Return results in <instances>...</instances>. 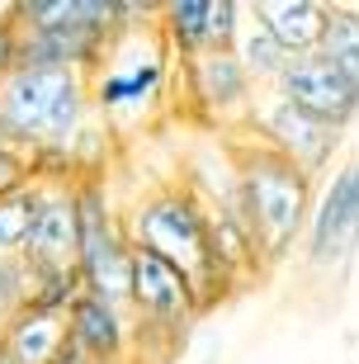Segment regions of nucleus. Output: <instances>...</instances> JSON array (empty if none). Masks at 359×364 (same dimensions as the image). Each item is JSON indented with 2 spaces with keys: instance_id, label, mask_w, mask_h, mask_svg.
I'll return each instance as SVG.
<instances>
[{
  "instance_id": "1",
  "label": "nucleus",
  "mask_w": 359,
  "mask_h": 364,
  "mask_svg": "<svg viewBox=\"0 0 359 364\" xmlns=\"http://www.w3.org/2000/svg\"><path fill=\"white\" fill-rule=\"evenodd\" d=\"M123 232H128L133 251H151V256H161L166 265H175V270L185 274L194 298H199L203 317L237 294L241 279L213 260V223H208V208L199 203V194L185 180L137 194L123 208Z\"/></svg>"
},
{
  "instance_id": "2",
  "label": "nucleus",
  "mask_w": 359,
  "mask_h": 364,
  "mask_svg": "<svg viewBox=\"0 0 359 364\" xmlns=\"http://www.w3.org/2000/svg\"><path fill=\"white\" fill-rule=\"evenodd\" d=\"M95 123L90 76L14 67L0 85V142L28 156L33 171L53 166Z\"/></svg>"
},
{
  "instance_id": "3",
  "label": "nucleus",
  "mask_w": 359,
  "mask_h": 364,
  "mask_svg": "<svg viewBox=\"0 0 359 364\" xmlns=\"http://www.w3.org/2000/svg\"><path fill=\"white\" fill-rule=\"evenodd\" d=\"M90 100L95 119L119 142L175 109V57L161 43L156 19H137L109 38L105 62L90 71Z\"/></svg>"
},
{
  "instance_id": "4",
  "label": "nucleus",
  "mask_w": 359,
  "mask_h": 364,
  "mask_svg": "<svg viewBox=\"0 0 359 364\" xmlns=\"http://www.w3.org/2000/svg\"><path fill=\"white\" fill-rule=\"evenodd\" d=\"M223 142L232 151V166H237L241 213H246L255 242H260L265 265H274V260H284L307 237V223H312L321 185L312 176H303L293 161H284L279 151L260 147L251 133L223 137Z\"/></svg>"
},
{
  "instance_id": "5",
  "label": "nucleus",
  "mask_w": 359,
  "mask_h": 364,
  "mask_svg": "<svg viewBox=\"0 0 359 364\" xmlns=\"http://www.w3.org/2000/svg\"><path fill=\"white\" fill-rule=\"evenodd\" d=\"M76 274L80 289L128 308L133 242L123 232V208L109 180H76Z\"/></svg>"
},
{
  "instance_id": "6",
  "label": "nucleus",
  "mask_w": 359,
  "mask_h": 364,
  "mask_svg": "<svg viewBox=\"0 0 359 364\" xmlns=\"http://www.w3.org/2000/svg\"><path fill=\"white\" fill-rule=\"evenodd\" d=\"M260 90L246 76L237 53H203L175 62V109L199 128H218V137H237L251 128Z\"/></svg>"
},
{
  "instance_id": "7",
  "label": "nucleus",
  "mask_w": 359,
  "mask_h": 364,
  "mask_svg": "<svg viewBox=\"0 0 359 364\" xmlns=\"http://www.w3.org/2000/svg\"><path fill=\"white\" fill-rule=\"evenodd\" d=\"M246 133H251L260 147L279 151L284 161H293L303 176L317 180V185H326V180H331L336 151H341V133H336L331 123H321V119H312V114H303L298 105L279 100L274 90L260 95V105H255L251 128H246Z\"/></svg>"
},
{
  "instance_id": "8",
  "label": "nucleus",
  "mask_w": 359,
  "mask_h": 364,
  "mask_svg": "<svg viewBox=\"0 0 359 364\" xmlns=\"http://www.w3.org/2000/svg\"><path fill=\"white\" fill-rule=\"evenodd\" d=\"M156 33L175 62L203 53H237L241 28H246V5L237 0H166L156 14Z\"/></svg>"
},
{
  "instance_id": "9",
  "label": "nucleus",
  "mask_w": 359,
  "mask_h": 364,
  "mask_svg": "<svg viewBox=\"0 0 359 364\" xmlns=\"http://www.w3.org/2000/svg\"><path fill=\"white\" fill-rule=\"evenodd\" d=\"M274 95L289 100V105H298L303 114H312V119L331 123L336 133H345L350 123L359 119V90L321 53L293 57L289 71H284L279 85H274Z\"/></svg>"
},
{
  "instance_id": "10",
  "label": "nucleus",
  "mask_w": 359,
  "mask_h": 364,
  "mask_svg": "<svg viewBox=\"0 0 359 364\" xmlns=\"http://www.w3.org/2000/svg\"><path fill=\"white\" fill-rule=\"evenodd\" d=\"M303 256L317 270H336V265L355 260V161L336 166L331 180L321 185L303 237Z\"/></svg>"
},
{
  "instance_id": "11",
  "label": "nucleus",
  "mask_w": 359,
  "mask_h": 364,
  "mask_svg": "<svg viewBox=\"0 0 359 364\" xmlns=\"http://www.w3.org/2000/svg\"><path fill=\"white\" fill-rule=\"evenodd\" d=\"M19 260H24L28 274L71 270V265H76V189H71V180H43L38 213L28 223Z\"/></svg>"
},
{
  "instance_id": "12",
  "label": "nucleus",
  "mask_w": 359,
  "mask_h": 364,
  "mask_svg": "<svg viewBox=\"0 0 359 364\" xmlns=\"http://www.w3.org/2000/svg\"><path fill=\"white\" fill-rule=\"evenodd\" d=\"M119 28L105 24H53V28H19V62L14 67L43 71H80L90 76L105 62V48Z\"/></svg>"
},
{
  "instance_id": "13",
  "label": "nucleus",
  "mask_w": 359,
  "mask_h": 364,
  "mask_svg": "<svg viewBox=\"0 0 359 364\" xmlns=\"http://www.w3.org/2000/svg\"><path fill=\"white\" fill-rule=\"evenodd\" d=\"M67 341L95 364H128L133 360V312L109 298L80 294L67 312Z\"/></svg>"
},
{
  "instance_id": "14",
  "label": "nucleus",
  "mask_w": 359,
  "mask_h": 364,
  "mask_svg": "<svg viewBox=\"0 0 359 364\" xmlns=\"http://www.w3.org/2000/svg\"><path fill=\"white\" fill-rule=\"evenodd\" d=\"M246 14L289 57H303L321 48V28H326V5L321 0H255V5H246Z\"/></svg>"
},
{
  "instance_id": "15",
  "label": "nucleus",
  "mask_w": 359,
  "mask_h": 364,
  "mask_svg": "<svg viewBox=\"0 0 359 364\" xmlns=\"http://www.w3.org/2000/svg\"><path fill=\"white\" fill-rule=\"evenodd\" d=\"M62 346H67V317L28 308V303L0 326V350L14 364H53L62 355Z\"/></svg>"
},
{
  "instance_id": "16",
  "label": "nucleus",
  "mask_w": 359,
  "mask_h": 364,
  "mask_svg": "<svg viewBox=\"0 0 359 364\" xmlns=\"http://www.w3.org/2000/svg\"><path fill=\"white\" fill-rule=\"evenodd\" d=\"M317 53L359 90V5H326V28H321Z\"/></svg>"
},
{
  "instance_id": "17",
  "label": "nucleus",
  "mask_w": 359,
  "mask_h": 364,
  "mask_svg": "<svg viewBox=\"0 0 359 364\" xmlns=\"http://www.w3.org/2000/svg\"><path fill=\"white\" fill-rule=\"evenodd\" d=\"M237 57H241V67H246V76L255 81V90H260V95L274 90V85H279V76L289 71V62H293V57L284 53L279 43H274V38L265 33V28L255 24L251 14H246V28H241Z\"/></svg>"
},
{
  "instance_id": "18",
  "label": "nucleus",
  "mask_w": 359,
  "mask_h": 364,
  "mask_svg": "<svg viewBox=\"0 0 359 364\" xmlns=\"http://www.w3.org/2000/svg\"><path fill=\"white\" fill-rule=\"evenodd\" d=\"M38 194H43V180L33 176L28 185H19L14 194L0 199V256H19V251H24L28 223L38 213Z\"/></svg>"
},
{
  "instance_id": "19",
  "label": "nucleus",
  "mask_w": 359,
  "mask_h": 364,
  "mask_svg": "<svg viewBox=\"0 0 359 364\" xmlns=\"http://www.w3.org/2000/svg\"><path fill=\"white\" fill-rule=\"evenodd\" d=\"M85 294L80 289V274L76 265L71 270H38V274H28V308H43V312H57V317H67L71 303Z\"/></svg>"
},
{
  "instance_id": "20",
  "label": "nucleus",
  "mask_w": 359,
  "mask_h": 364,
  "mask_svg": "<svg viewBox=\"0 0 359 364\" xmlns=\"http://www.w3.org/2000/svg\"><path fill=\"white\" fill-rule=\"evenodd\" d=\"M28 298V270L19 256H0V322L14 317Z\"/></svg>"
},
{
  "instance_id": "21",
  "label": "nucleus",
  "mask_w": 359,
  "mask_h": 364,
  "mask_svg": "<svg viewBox=\"0 0 359 364\" xmlns=\"http://www.w3.org/2000/svg\"><path fill=\"white\" fill-rule=\"evenodd\" d=\"M28 180H33L28 156H19L14 147H5V142H0V199H5V194H14L19 185H28Z\"/></svg>"
},
{
  "instance_id": "22",
  "label": "nucleus",
  "mask_w": 359,
  "mask_h": 364,
  "mask_svg": "<svg viewBox=\"0 0 359 364\" xmlns=\"http://www.w3.org/2000/svg\"><path fill=\"white\" fill-rule=\"evenodd\" d=\"M14 62H19V28H14L10 14H0V85L14 71Z\"/></svg>"
},
{
  "instance_id": "23",
  "label": "nucleus",
  "mask_w": 359,
  "mask_h": 364,
  "mask_svg": "<svg viewBox=\"0 0 359 364\" xmlns=\"http://www.w3.org/2000/svg\"><path fill=\"white\" fill-rule=\"evenodd\" d=\"M53 364H95V360H90V355H80L76 346H71V341H67V346H62V355H57Z\"/></svg>"
},
{
  "instance_id": "24",
  "label": "nucleus",
  "mask_w": 359,
  "mask_h": 364,
  "mask_svg": "<svg viewBox=\"0 0 359 364\" xmlns=\"http://www.w3.org/2000/svg\"><path fill=\"white\" fill-rule=\"evenodd\" d=\"M0 326H5V322H0Z\"/></svg>"
}]
</instances>
